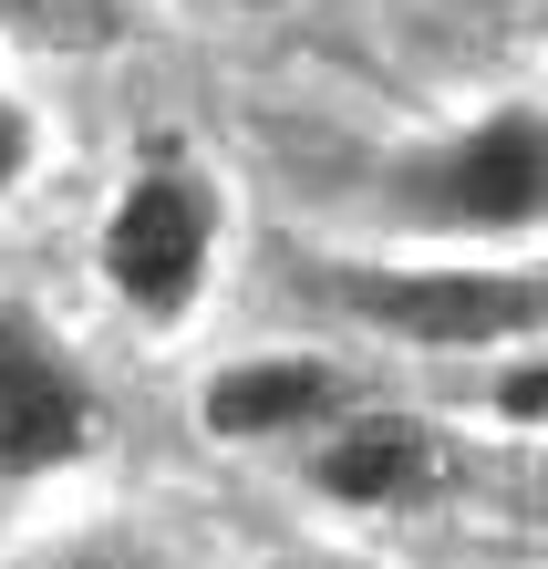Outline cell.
<instances>
[{
    "mask_svg": "<svg viewBox=\"0 0 548 569\" xmlns=\"http://www.w3.org/2000/svg\"><path fill=\"white\" fill-rule=\"evenodd\" d=\"M321 487L352 497V508H415V497L445 487V446L415 415H352L321 446Z\"/></svg>",
    "mask_w": 548,
    "mask_h": 569,
    "instance_id": "cell-5",
    "label": "cell"
},
{
    "mask_svg": "<svg viewBox=\"0 0 548 569\" xmlns=\"http://www.w3.org/2000/svg\"><path fill=\"white\" fill-rule=\"evenodd\" d=\"M83 435H93L83 373L52 352L42 321L0 311V477H52L83 456Z\"/></svg>",
    "mask_w": 548,
    "mask_h": 569,
    "instance_id": "cell-4",
    "label": "cell"
},
{
    "mask_svg": "<svg viewBox=\"0 0 548 569\" xmlns=\"http://www.w3.org/2000/svg\"><path fill=\"white\" fill-rule=\"evenodd\" d=\"M362 321L403 331L425 352H487V342H528L538 331V280L518 270H425V280H341Z\"/></svg>",
    "mask_w": 548,
    "mask_h": 569,
    "instance_id": "cell-3",
    "label": "cell"
},
{
    "mask_svg": "<svg viewBox=\"0 0 548 569\" xmlns=\"http://www.w3.org/2000/svg\"><path fill=\"white\" fill-rule=\"evenodd\" d=\"M0 11H42V0H0Z\"/></svg>",
    "mask_w": 548,
    "mask_h": 569,
    "instance_id": "cell-9",
    "label": "cell"
},
{
    "mask_svg": "<svg viewBox=\"0 0 548 569\" xmlns=\"http://www.w3.org/2000/svg\"><path fill=\"white\" fill-rule=\"evenodd\" d=\"M341 405V383L321 373V362H300V352H269V362H238V373L208 383V435H238V446H259V435H300V425H321Z\"/></svg>",
    "mask_w": 548,
    "mask_h": 569,
    "instance_id": "cell-6",
    "label": "cell"
},
{
    "mask_svg": "<svg viewBox=\"0 0 548 569\" xmlns=\"http://www.w3.org/2000/svg\"><path fill=\"white\" fill-rule=\"evenodd\" d=\"M52 569H166L156 549H73V559H52Z\"/></svg>",
    "mask_w": 548,
    "mask_h": 569,
    "instance_id": "cell-8",
    "label": "cell"
},
{
    "mask_svg": "<svg viewBox=\"0 0 548 569\" xmlns=\"http://www.w3.org/2000/svg\"><path fill=\"white\" fill-rule=\"evenodd\" d=\"M208 259H218V197L208 177H187V166H146L114 218H104V280L124 311L146 321H177L197 290H208Z\"/></svg>",
    "mask_w": 548,
    "mask_h": 569,
    "instance_id": "cell-1",
    "label": "cell"
},
{
    "mask_svg": "<svg viewBox=\"0 0 548 569\" xmlns=\"http://www.w3.org/2000/svg\"><path fill=\"white\" fill-rule=\"evenodd\" d=\"M21 177H31V114L11 104V93H0V197H11Z\"/></svg>",
    "mask_w": 548,
    "mask_h": 569,
    "instance_id": "cell-7",
    "label": "cell"
},
{
    "mask_svg": "<svg viewBox=\"0 0 548 569\" xmlns=\"http://www.w3.org/2000/svg\"><path fill=\"white\" fill-rule=\"evenodd\" d=\"M403 208L435 218V228H538L548 208V136H538V104H497L487 124H466L456 146H435L415 177Z\"/></svg>",
    "mask_w": 548,
    "mask_h": 569,
    "instance_id": "cell-2",
    "label": "cell"
}]
</instances>
